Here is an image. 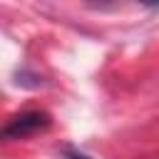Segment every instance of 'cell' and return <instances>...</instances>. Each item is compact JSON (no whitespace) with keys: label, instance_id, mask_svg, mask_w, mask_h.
I'll return each instance as SVG.
<instances>
[{"label":"cell","instance_id":"1","mask_svg":"<svg viewBox=\"0 0 159 159\" xmlns=\"http://www.w3.org/2000/svg\"><path fill=\"white\" fill-rule=\"evenodd\" d=\"M50 127V114L47 112H40V109H32V112H22L17 117L10 119V124L2 129V134L7 139H22V137H30L40 129H47Z\"/></svg>","mask_w":159,"mask_h":159},{"label":"cell","instance_id":"2","mask_svg":"<svg viewBox=\"0 0 159 159\" xmlns=\"http://www.w3.org/2000/svg\"><path fill=\"white\" fill-rule=\"evenodd\" d=\"M65 159H89V157L82 154V152H77L75 147H67V149H65Z\"/></svg>","mask_w":159,"mask_h":159}]
</instances>
